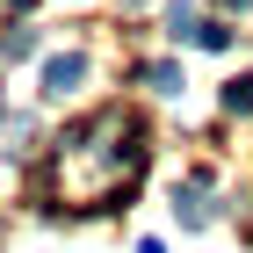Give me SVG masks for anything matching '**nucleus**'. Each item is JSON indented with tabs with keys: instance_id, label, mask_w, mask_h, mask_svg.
<instances>
[{
	"instance_id": "nucleus-1",
	"label": "nucleus",
	"mask_w": 253,
	"mask_h": 253,
	"mask_svg": "<svg viewBox=\"0 0 253 253\" xmlns=\"http://www.w3.org/2000/svg\"><path fill=\"white\" fill-rule=\"evenodd\" d=\"M137 167H145L137 116H130V109H109V116L80 123L58 152H51L43 188H51V203H58V210H94V203L109 210V203L137 181Z\"/></svg>"
},
{
	"instance_id": "nucleus-2",
	"label": "nucleus",
	"mask_w": 253,
	"mask_h": 253,
	"mask_svg": "<svg viewBox=\"0 0 253 253\" xmlns=\"http://www.w3.org/2000/svg\"><path fill=\"white\" fill-rule=\"evenodd\" d=\"M80 80H87V51H58V58L43 65V87H51V94H73Z\"/></svg>"
},
{
	"instance_id": "nucleus-3",
	"label": "nucleus",
	"mask_w": 253,
	"mask_h": 253,
	"mask_svg": "<svg viewBox=\"0 0 253 253\" xmlns=\"http://www.w3.org/2000/svg\"><path fill=\"white\" fill-rule=\"evenodd\" d=\"M145 87H152V94H181V65H174V58H159L152 73H145Z\"/></svg>"
},
{
	"instance_id": "nucleus-4",
	"label": "nucleus",
	"mask_w": 253,
	"mask_h": 253,
	"mask_svg": "<svg viewBox=\"0 0 253 253\" xmlns=\"http://www.w3.org/2000/svg\"><path fill=\"white\" fill-rule=\"evenodd\" d=\"M224 109H232V116H246V109H253V73H246V80H232V87H224Z\"/></svg>"
},
{
	"instance_id": "nucleus-5",
	"label": "nucleus",
	"mask_w": 253,
	"mask_h": 253,
	"mask_svg": "<svg viewBox=\"0 0 253 253\" xmlns=\"http://www.w3.org/2000/svg\"><path fill=\"white\" fill-rule=\"evenodd\" d=\"M174 210H181V224H203V188H181Z\"/></svg>"
},
{
	"instance_id": "nucleus-6",
	"label": "nucleus",
	"mask_w": 253,
	"mask_h": 253,
	"mask_svg": "<svg viewBox=\"0 0 253 253\" xmlns=\"http://www.w3.org/2000/svg\"><path fill=\"white\" fill-rule=\"evenodd\" d=\"M224 7H253V0H224Z\"/></svg>"
},
{
	"instance_id": "nucleus-7",
	"label": "nucleus",
	"mask_w": 253,
	"mask_h": 253,
	"mask_svg": "<svg viewBox=\"0 0 253 253\" xmlns=\"http://www.w3.org/2000/svg\"><path fill=\"white\" fill-rule=\"evenodd\" d=\"M130 7H145V0H130Z\"/></svg>"
}]
</instances>
